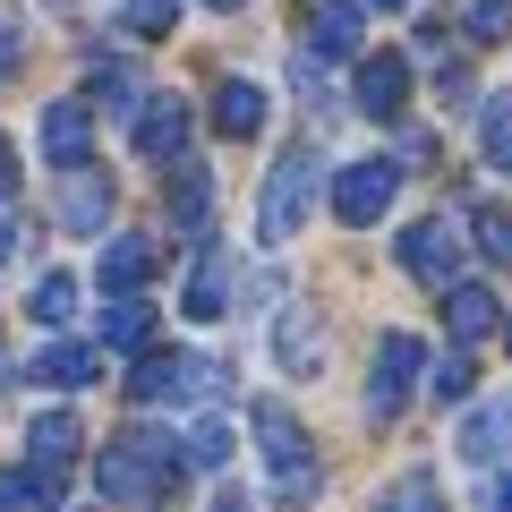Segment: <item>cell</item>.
<instances>
[{"label": "cell", "mask_w": 512, "mask_h": 512, "mask_svg": "<svg viewBox=\"0 0 512 512\" xmlns=\"http://www.w3.org/2000/svg\"><path fill=\"white\" fill-rule=\"evenodd\" d=\"M180 470H188V453L163 436V427H128V436L103 444V470L94 478H103V495H120V504H154Z\"/></svg>", "instance_id": "cell-1"}, {"label": "cell", "mask_w": 512, "mask_h": 512, "mask_svg": "<svg viewBox=\"0 0 512 512\" xmlns=\"http://www.w3.org/2000/svg\"><path fill=\"white\" fill-rule=\"evenodd\" d=\"M256 453H265V478H274L282 504H308V495L325 487V478H316V444H308V427H299L282 402L256 410Z\"/></svg>", "instance_id": "cell-2"}, {"label": "cell", "mask_w": 512, "mask_h": 512, "mask_svg": "<svg viewBox=\"0 0 512 512\" xmlns=\"http://www.w3.org/2000/svg\"><path fill=\"white\" fill-rule=\"evenodd\" d=\"M308 205H316V146H282L274 180H265V205H256V239L282 248V239L308 222Z\"/></svg>", "instance_id": "cell-3"}, {"label": "cell", "mask_w": 512, "mask_h": 512, "mask_svg": "<svg viewBox=\"0 0 512 512\" xmlns=\"http://www.w3.org/2000/svg\"><path fill=\"white\" fill-rule=\"evenodd\" d=\"M188 384L222 393V367L214 359H188V350H137V367H128V402H180Z\"/></svg>", "instance_id": "cell-4"}, {"label": "cell", "mask_w": 512, "mask_h": 512, "mask_svg": "<svg viewBox=\"0 0 512 512\" xmlns=\"http://www.w3.org/2000/svg\"><path fill=\"white\" fill-rule=\"evenodd\" d=\"M393 256H402V274H419V282H453V265H461V231L444 214H427V222H410L402 239H393Z\"/></svg>", "instance_id": "cell-5"}, {"label": "cell", "mask_w": 512, "mask_h": 512, "mask_svg": "<svg viewBox=\"0 0 512 512\" xmlns=\"http://www.w3.org/2000/svg\"><path fill=\"white\" fill-rule=\"evenodd\" d=\"M393 188H402V171H393V163H350L342 180H333V214H342L350 231H367V222H384Z\"/></svg>", "instance_id": "cell-6"}, {"label": "cell", "mask_w": 512, "mask_h": 512, "mask_svg": "<svg viewBox=\"0 0 512 512\" xmlns=\"http://www.w3.org/2000/svg\"><path fill=\"white\" fill-rule=\"evenodd\" d=\"M410 384H419V342H410V333H384V342H376V367H367V410L393 419V410L410 402Z\"/></svg>", "instance_id": "cell-7"}, {"label": "cell", "mask_w": 512, "mask_h": 512, "mask_svg": "<svg viewBox=\"0 0 512 512\" xmlns=\"http://www.w3.org/2000/svg\"><path fill=\"white\" fill-rule=\"evenodd\" d=\"M43 163H60V171H86L94 163V120H86V103H43Z\"/></svg>", "instance_id": "cell-8"}, {"label": "cell", "mask_w": 512, "mask_h": 512, "mask_svg": "<svg viewBox=\"0 0 512 512\" xmlns=\"http://www.w3.org/2000/svg\"><path fill=\"white\" fill-rule=\"evenodd\" d=\"M402 103H410V60L402 52H367L359 60V111L367 120H402Z\"/></svg>", "instance_id": "cell-9"}, {"label": "cell", "mask_w": 512, "mask_h": 512, "mask_svg": "<svg viewBox=\"0 0 512 512\" xmlns=\"http://www.w3.org/2000/svg\"><path fill=\"white\" fill-rule=\"evenodd\" d=\"M180 146H188V103L180 94H154L146 120H137V154H146V163H171Z\"/></svg>", "instance_id": "cell-10"}, {"label": "cell", "mask_w": 512, "mask_h": 512, "mask_svg": "<svg viewBox=\"0 0 512 512\" xmlns=\"http://www.w3.org/2000/svg\"><path fill=\"white\" fill-rule=\"evenodd\" d=\"M274 359L291 367V376H316V367H325V333H316V308H282V325H274Z\"/></svg>", "instance_id": "cell-11"}, {"label": "cell", "mask_w": 512, "mask_h": 512, "mask_svg": "<svg viewBox=\"0 0 512 512\" xmlns=\"http://www.w3.org/2000/svg\"><path fill=\"white\" fill-rule=\"evenodd\" d=\"M94 274H103V291H111V299L137 291V282L154 274V239H146V231H120V239L103 248V265H94Z\"/></svg>", "instance_id": "cell-12"}, {"label": "cell", "mask_w": 512, "mask_h": 512, "mask_svg": "<svg viewBox=\"0 0 512 512\" xmlns=\"http://www.w3.org/2000/svg\"><path fill=\"white\" fill-rule=\"evenodd\" d=\"M214 128H222V137H256V128H265V86L222 77V86H214Z\"/></svg>", "instance_id": "cell-13"}, {"label": "cell", "mask_w": 512, "mask_h": 512, "mask_svg": "<svg viewBox=\"0 0 512 512\" xmlns=\"http://www.w3.org/2000/svg\"><path fill=\"white\" fill-rule=\"evenodd\" d=\"M444 325H453L461 350L487 342V333H495V291H487V282H453V299H444Z\"/></svg>", "instance_id": "cell-14"}, {"label": "cell", "mask_w": 512, "mask_h": 512, "mask_svg": "<svg viewBox=\"0 0 512 512\" xmlns=\"http://www.w3.org/2000/svg\"><path fill=\"white\" fill-rule=\"evenodd\" d=\"M308 43L325 60H350V52H359V0H325V9H308Z\"/></svg>", "instance_id": "cell-15"}, {"label": "cell", "mask_w": 512, "mask_h": 512, "mask_svg": "<svg viewBox=\"0 0 512 512\" xmlns=\"http://www.w3.org/2000/svg\"><path fill=\"white\" fill-rule=\"evenodd\" d=\"M77 444H86V436H77V419H69V410H43V419L26 427V453H35V470H69V461H77Z\"/></svg>", "instance_id": "cell-16"}, {"label": "cell", "mask_w": 512, "mask_h": 512, "mask_svg": "<svg viewBox=\"0 0 512 512\" xmlns=\"http://www.w3.org/2000/svg\"><path fill=\"white\" fill-rule=\"evenodd\" d=\"M180 299H188V316H197V325H205V316H222V299H231V256H222V248H205Z\"/></svg>", "instance_id": "cell-17"}, {"label": "cell", "mask_w": 512, "mask_h": 512, "mask_svg": "<svg viewBox=\"0 0 512 512\" xmlns=\"http://www.w3.org/2000/svg\"><path fill=\"white\" fill-rule=\"evenodd\" d=\"M103 214H111V188L103 180H94V171H77V180H69V197H60V231H103Z\"/></svg>", "instance_id": "cell-18"}, {"label": "cell", "mask_w": 512, "mask_h": 512, "mask_svg": "<svg viewBox=\"0 0 512 512\" xmlns=\"http://www.w3.org/2000/svg\"><path fill=\"white\" fill-rule=\"evenodd\" d=\"M154 342V308L146 299H111L103 308V350H146Z\"/></svg>", "instance_id": "cell-19"}, {"label": "cell", "mask_w": 512, "mask_h": 512, "mask_svg": "<svg viewBox=\"0 0 512 512\" xmlns=\"http://www.w3.org/2000/svg\"><path fill=\"white\" fill-rule=\"evenodd\" d=\"M60 504V470H9L0 478V512H52Z\"/></svg>", "instance_id": "cell-20"}, {"label": "cell", "mask_w": 512, "mask_h": 512, "mask_svg": "<svg viewBox=\"0 0 512 512\" xmlns=\"http://www.w3.org/2000/svg\"><path fill=\"white\" fill-rule=\"evenodd\" d=\"M376 512H444V487H436V470H402L393 487H384V504Z\"/></svg>", "instance_id": "cell-21"}, {"label": "cell", "mask_w": 512, "mask_h": 512, "mask_svg": "<svg viewBox=\"0 0 512 512\" xmlns=\"http://www.w3.org/2000/svg\"><path fill=\"white\" fill-rule=\"evenodd\" d=\"M94 367H103V359H94L86 342H52V350L35 359V376H43V384H94Z\"/></svg>", "instance_id": "cell-22"}, {"label": "cell", "mask_w": 512, "mask_h": 512, "mask_svg": "<svg viewBox=\"0 0 512 512\" xmlns=\"http://www.w3.org/2000/svg\"><path fill=\"white\" fill-rule=\"evenodd\" d=\"M205 214H214V180H205V171H180V188H171V222H180V231H205Z\"/></svg>", "instance_id": "cell-23"}, {"label": "cell", "mask_w": 512, "mask_h": 512, "mask_svg": "<svg viewBox=\"0 0 512 512\" xmlns=\"http://www.w3.org/2000/svg\"><path fill=\"white\" fill-rule=\"evenodd\" d=\"M180 453H188V470H222V461H231V427L222 419H197L180 436Z\"/></svg>", "instance_id": "cell-24"}, {"label": "cell", "mask_w": 512, "mask_h": 512, "mask_svg": "<svg viewBox=\"0 0 512 512\" xmlns=\"http://www.w3.org/2000/svg\"><path fill=\"white\" fill-rule=\"evenodd\" d=\"M26 308H35V325H69V316H77V282L69 274H43Z\"/></svg>", "instance_id": "cell-25"}, {"label": "cell", "mask_w": 512, "mask_h": 512, "mask_svg": "<svg viewBox=\"0 0 512 512\" xmlns=\"http://www.w3.org/2000/svg\"><path fill=\"white\" fill-rule=\"evenodd\" d=\"M478 137H487V163L512 171V94H487V120H478Z\"/></svg>", "instance_id": "cell-26"}, {"label": "cell", "mask_w": 512, "mask_h": 512, "mask_svg": "<svg viewBox=\"0 0 512 512\" xmlns=\"http://www.w3.org/2000/svg\"><path fill=\"white\" fill-rule=\"evenodd\" d=\"M461 35L470 43H504L512 35V0H470V9H461Z\"/></svg>", "instance_id": "cell-27"}, {"label": "cell", "mask_w": 512, "mask_h": 512, "mask_svg": "<svg viewBox=\"0 0 512 512\" xmlns=\"http://www.w3.org/2000/svg\"><path fill=\"white\" fill-rule=\"evenodd\" d=\"M504 436H512L504 410H478V419L461 427V453H470V461H495V453H504Z\"/></svg>", "instance_id": "cell-28"}, {"label": "cell", "mask_w": 512, "mask_h": 512, "mask_svg": "<svg viewBox=\"0 0 512 512\" xmlns=\"http://www.w3.org/2000/svg\"><path fill=\"white\" fill-rule=\"evenodd\" d=\"M120 18H128V35H137V43H163L171 18H180V0H128Z\"/></svg>", "instance_id": "cell-29"}, {"label": "cell", "mask_w": 512, "mask_h": 512, "mask_svg": "<svg viewBox=\"0 0 512 512\" xmlns=\"http://www.w3.org/2000/svg\"><path fill=\"white\" fill-rule=\"evenodd\" d=\"M478 248H487L495 265H512V214L504 205H478Z\"/></svg>", "instance_id": "cell-30"}, {"label": "cell", "mask_w": 512, "mask_h": 512, "mask_svg": "<svg viewBox=\"0 0 512 512\" xmlns=\"http://www.w3.org/2000/svg\"><path fill=\"white\" fill-rule=\"evenodd\" d=\"M436 393H444V402H470V393H478V367H470V350H461V342H453V359H444Z\"/></svg>", "instance_id": "cell-31"}, {"label": "cell", "mask_w": 512, "mask_h": 512, "mask_svg": "<svg viewBox=\"0 0 512 512\" xmlns=\"http://www.w3.org/2000/svg\"><path fill=\"white\" fill-rule=\"evenodd\" d=\"M94 103H103V111H128V103H137V86H128V69H111V60H94Z\"/></svg>", "instance_id": "cell-32"}, {"label": "cell", "mask_w": 512, "mask_h": 512, "mask_svg": "<svg viewBox=\"0 0 512 512\" xmlns=\"http://www.w3.org/2000/svg\"><path fill=\"white\" fill-rule=\"evenodd\" d=\"M436 94H444V103H453V111H461V103H470V69H461V60H453V69H444V77H436Z\"/></svg>", "instance_id": "cell-33"}, {"label": "cell", "mask_w": 512, "mask_h": 512, "mask_svg": "<svg viewBox=\"0 0 512 512\" xmlns=\"http://www.w3.org/2000/svg\"><path fill=\"white\" fill-rule=\"evenodd\" d=\"M478 512H512V470L487 478V495H478Z\"/></svg>", "instance_id": "cell-34"}, {"label": "cell", "mask_w": 512, "mask_h": 512, "mask_svg": "<svg viewBox=\"0 0 512 512\" xmlns=\"http://www.w3.org/2000/svg\"><path fill=\"white\" fill-rule=\"evenodd\" d=\"M18 197V154H9V137H0V205Z\"/></svg>", "instance_id": "cell-35"}, {"label": "cell", "mask_w": 512, "mask_h": 512, "mask_svg": "<svg viewBox=\"0 0 512 512\" xmlns=\"http://www.w3.org/2000/svg\"><path fill=\"white\" fill-rule=\"evenodd\" d=\"M0 69H18V18H0Z\"/></svg>", "instance_id": "cell-36"}, {"label": "cell", "mask_w": 512, "mask_h": 512, "mask_svg": "<svg viewBox=\"0 0 512 512\" xmlns=\"http://www.w3.org/2000/svg\"><path fill=\"white\" fill-rule=\"evenodd\" d=\"M9 248H18V222H9V214H0V256H9Z\"/></svg>", "instance_id": "cell-37"}, {"label": "cell", "mask_w": 512, "mask_h": 512, "mask_svg": "<svg viewBox=\"0 0 512 512\" xmlns=\"http://www.w3.org/2000/svg\"><path fill=\"white\" fill-rule=\"evenodd\" d=\"M214 512H248V504H239V495H222V504H214Z\"/></svg>", "instance_id": "cell-38"}, {"label": "cell", "mask_w": 512, "mask_h": 512, "mask_svg": "<svg viewBox=\"0 0 512 512\" xmlns=\"http://www.w3.org/2000/svg\"><path fill=\"white\" fill-rule=\"evenodd\" d=\"M367 9H410V0H367Z\"/></svg>", "instance_id": "cell-39"}, {"label": "cell", "mask_w": 512, "mask_h": 512, "mask_svg": "<svg viewBox=\"0 0 512 512\" xmlns=\"http://www.w3.org/2000/svg\"><path fill=\"white\" fill-rule=\"evenodd\" d=\"M205 9H239V0H205Z\"/></svg>", "instance_id": "cell-40"}, {"label": "cell", "mask_w": 512, "mask_h": 512, "mask_svg": "<svg viewBox=\"0 0 512 512\" xmlns=\"http://www.w3.org/2000/svg\"><path fill=\"white\" fill-rule=\"evenodd\" d=\"M504 342H512V333H504Z\"/></svg>", "instance_id": "cell-41"}]
</instances>
